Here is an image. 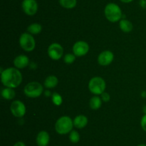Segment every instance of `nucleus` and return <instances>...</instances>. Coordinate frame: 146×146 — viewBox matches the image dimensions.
I'll return each instance as SVG.
<instances>
[{"label": "nucleus", "mask_w": 146, "mask_h": 146, "mask_svg": "<svg viewBox=\"0 0 146 146\" xmlns=\"http://www.w3.org/2000/svg\"><path fill=\"white\" fill-rule=\"evenodd\" d=\"M88 89L93 94H101L106 89V82L101 77H94L91 79L88 83Z\"/></svg>", "instance_id": "20e7f679"}, {"label": "nucleus", "mask_w": 146, "mask_h": 146, "mask_svg": "<svg viewBox=\"0 0 146 146\" xmlns=\"http://www.w3.org/2000/svg\"><path fill=\"white\" fill-rule=\"evenodd\" d=\"M120 1H121L123 3H130L131 2V1H133V0H120Z\"/></svg>", "instance_id": "bb28decb"}, {"label": "nucleus", "mask_w": 146, "mask_h": 146, "mask_svg": "<svg viewBox=\"0 0 146 146\" xmlns=\"http://www.w3.org/2000/svg\"><path fill=\"white\" fill-rule=\"evenodd\" d=\"M89 50V46L88 43L84 41H78L73 46L74 54L77 57H83L88 53Z\"/></svg>", "instance_id": "9d476101"}, {"label": "nucleus", "mask_w": 146, "mask_h": 146, "mask_svg": "<svg viewBox=\"0 0 146 146\" xmlns=\"http://www.w3.org/2000/svg\"><path fill=\"white\" fill-rule=\"evenodd\" d=\"M119 27L125 33L130 32L133 29L132 23L127 19H121L119 23Z\"/></svg>", "instance_id": "dca6fc26"}, {"label": "nucleus", "mask_w": 146, "mask_h": 146, "mask_svg": "<svg viewBox=\"0 0 146 146\" xmlns=\"http://www.w3.org/2000/svg\"><path fill=\"white\" fill-rule=\"evenodd\" d=\"M102 104V100L98 96H94L91 97L89 102V105L92 110H98Z\"/></svg>", "instance_id": "f3484780"}, {"label": "nucleus", "mask_w": 146, "mask_h": 146, "mask_svg": "<svg viewBox=\"0 0 146 146\" xmlns=\"http://www.w3.org/2000/svg\"><path fill=\"white\" fill-rule=\"evenodd\" d=\"M64 54V49L58 43H52L48 48V54L51 59L58 60L62 57Z\"/></svg>", "instance_id": "0eeeda50"}, {"label": "nucleus", "mask_w": 146, "mask_h": 146, "mask_svg": "<svg viewBox=\"0 0 146 146\" xmlns=\"http://www.w3.org/2000/svg\"><path fill=\"white\" fill-rule=\"evenodd\" d=\"M29 62V60L28 57L24 54H20L17 56L14 60V64L16 68L17 69H23L27 67Z\"/></svg>", "instance_id": "ddd939ff"}, {"label": "nucleus", "mask_w": 146, "mask_h": 146, "mask_svg": "<svg viewBox=\"0 0 146 146\" xmlns=\"http://www.w3.org/2000/svg\"><path fill=\"white\" fill-rule=\"evenodd\" d=\"M51 100H52L53 103L56 106L61 105L63 102L62 97L61 96V94L57 92L53 93L51 95Z\"/></svg>", "instance_id": "412c9836"}, {"label": "nucleus", "mask_w": 146, "mask_h": 146, "mask_svg": "<svg viewBox=\"0 0 146 146\" xmlns=\"http://www.w3.org/2000/svg\"><path fill=\"white\" fill-rule=\"evenodd\" d=\"M105 16L107 19L111 22H116L121 19L122 11L119 6L114 3H109L107 4L104 10Z\"/></svg>", "instance_id": "7ed1b4c3"}, {"label": "nucleus", "mask_w": 146, "mask_h": 146, "mask_svg": "<svg viewBox=\"0 0 146 146\" xmlns=\"http://www.w3.org/2000/svg\"><path fill=\"white\" fill-rule=\"evenodd\" d=\"M141 127H142L143 130L144 131L146 132V114L145 115L143 116L142 119H141Z\"/></svg>", "instance_id": "393cba45"}, {"label": "nucleus", "mask_w": 146, "mask_h": 146, "mask_svg": "<svg viewBox=\"0 0 146 146\" xmlns=\"http://www.w3.org/2000/svg\"><path fill=\"white\" fill-rule=\"evenodd\" d=\"M43 90V86L37 82H31L28 83L24 89V94L31 98H36L39 97L42 94Z\"/></svg>", "instance_id": "39448f33"}, {"label": "nucleus", "mask_w": 146, "mask_h": 146, "mask_svg": "<svg viewBox=\"0 0 146 146\" xmlns=\"http://www.w3.org/2000/svg\"><path fill=\"white\" fill-rule=\"evenodd\" d=\"M50 141V136L46 131L39 132L36 136V144L38 146H48Z\"/></svg>", "instance_id": "f8f14e48"}, {"label": "nucleus", "mask_w": 146, "mask_h": 146, "mask_svg": "<svg viewBox=\"0 0 146 146\" xmlns=\"http://www.w3.org/2000/svg\"><path fill=\"white\" fill-rule=\"evenodd\" d=\"M21 7L26 14L33 16L37 12L38 4L36 0H23Z\"/></svg>", "instance_id": "6e6552de"}, {"label": "nucleus", "mask_w": 146, "mask_h": 146, "mask_svg": "<svg viewBox=\"0 0 146 146\" xmlns=\"http://www.w3.org/2000/svg\"><path fill=\"white\" fill-rule=\"evenodd\" d=\"M15 91L13 90V88L6 87V88L3 89L1 91V96L3 97V98L6 99V100H11L15 97Z\"/></svg>", "instance_id": "a211bd4d"}, {"label": "nucleus", "mask_w": 146, "mask_h": 146, "mask_svg": "<svg viewBox=\"0 0 146 146\" xmlns=\"http://www.w3.org/2000/svg\"><path fill=\"white\" fill-rule=\"evenodd\" d=\"M42 29V27L41 24H38V23H34V24H30L27 28L29 32L31 34H39Z\"/></svg>", "instance_id": "6ab92c4d"}, {"label": "nucleus", "mask_w": 146, "mask_h": 146, "mask_svg": "<svg viewBox=\"0 0 146 146\" xmlns=\"http://www.w3.org/2000/svg\"><path fill=\"white\" fill-rule=\"evenodd\" d=\"M19 44L27 52H31L36 47V42L33 36L29 33H23L19 38Z\"/></svg>", "instance_id": "423d86ee"}, {"label": "nucleus", "mask_w": 146, "mask_h": 146, "mask_svg": "<svg viewBox=\"0 0 146 146\" xmlns=\"http://www.w3.org/2000/svg\"><path fill=\"white\" fill-rule=\"evenodd\" d=\"M114 59V54L112 52L109 50H106L102 52L98 55V62L99 64L102 66H107L111 64Z\"/></svg>", "instance_id": "9b49d317"}, {"label": "nucleus", "mask_w": 146, "mask_h": 146, "mask_svg": "<svg viewBox=\"0 0 146 146\" xmlns=\"http://www.w3.org/2000/svg\"><path fill=\"white\" fill-rule=\"evenodd\" d=\"M69 140L72 143H77L80 140V135L76 130H72L69 134Z\"/></svg>", "instance_id": "4be33fe9"}, {"label": "nucleus", "mask_w": 146, "mask_h": 146, "mask_svg": "<svg viewBox=\"0 0 146 146\" xmlns=\"http://www.w3.org/2000/svg\"><path fill=\"white\" fill-rule=\"evenodd\" d=\"M138 146H146V145H145V144H140V145H138Z\"/></svg>", "instance_id": "cd10ccee"}, {"label": "nucleus", "mask_w": 146, "mask_h": 146, "mask_svg": "<svg viewBox=\"0 0 146 146\" xmlns=\"http://www.w3.org/2000/svg\"><path fill=\"white\" fill-rule=\"evenodd\" d=\"M58 80L56 76L50 75L46 78L44 81V86L47 88H54L58 84Z\"/></svg>", "instance_id": "2eb2a0df"}, {"label": "nucleus", "mask_w": 146, "mask_h": 146, "mask_svg": "<svg viewBox=\"0 0 146 146\" xmlns=\"http://www.w3.org/2000/svg\"><path fill=\"white\" fill-rule=\"evenodd\" d=\"M76 60V55L74 54H67L64 56V60L65 63L70 64H72Z\"/></svg>", "instance_id": "5701e85b"}, {"label": "nucleus", "mask_w": 146, "mask_h": 146, "mask_svg": "<svg viewBox=\"0 0 146 146\" xmlns=\"http://www.w3.org/2000/svg\"><path fill=\"white\" fill-rule=\"evenodd\" d=\"M74 120L68 116H62L57 120L55 124V130L60 135H66L72 131Z\"/></svg>", "instance_id": "f03ea898"}, {"label": "nucleus", "mask_w": 146, "mask_h": 146, "mask_svg": "<svg viewBox=\"0 0 146 146\" xmlns=\"http://www.w3.org/2000/svg\"><path fill=\"white\" fill-rule=\"evenodd\" d=\"M59 4L65 9H73L76 6V0H59Z\"/></svg>", "instance_id": "aec40b11"}, {"label": "nucleus", "mask_w": 146, "mask_h": 146, "mask_svg": "<svg viewBox=\"0 0 146 146\" xmlns=\"http://www.w3.org/2000/svg\"><path fill=\"white\" fill-rule=\"evenodd\" d=\"M88 124V118L85 115L76 116L74 120V126L78 129H81L85 127Z\"/></svg>", "instance_id": "4468645a"}, {"label": "nucleus", "mask_w": 146, "mask_h": 146, "mask_svg": "<svg viewBox=\"0 0 146 146\" xmlns=\"http://www.w3.org/2000/svg\"><path fill=\"white\" fill-rule=\"evenodd\" d=\"M14 146H26V145L24 144L23 142L19 141V142H17V143L14 145Z\"/></svg>", "instance_id": "a878e982"}, {"label": "nucleus", "mask_w": 146, "mask_h": 146, "mask_svg": "<svg viewBox=\"0 0 146 146\" xmlns=\"http://www.w3.org/2000/svg\"><path fill=\"white\" fill-rule=\"evenodd\" d=\"M11 113L17 117H21L25 115L26 107L24 103L20 100H15L12 102L10 107Z\"/></svg>", "instance_id": "1a4fd4ad"}, {"label": "nucleus", "mask_w": 146, "mask_h": 146, "mask_svg": "<svg viewBox=\"0 0 146 146\" xmlns=\"http://www.w3.org/2000/svg\"><path fill=\"white\" fill-rule=\"evenodd\" d=\"M101 95V100H102L104 102H108L110 100V95L108 93L103 92Z\"/></svg>", "instance_id": "b1692460"}, {"label": "nucleus", "mask_w": 146, "mask_h": 146, "mask_svg": "<svg viewBox=\"0 0 146 146\" xmlns=\"http://www.w3.org/2000/svg\"><path fill=\"white\" fill-rule=\"evenodd\" d=\"M1 80L6 87L16 88L22 82V75L19 70L15 67H9L1 73Z\"/></svg>", "instance_id": "f257e3e1"}]
</instances>
